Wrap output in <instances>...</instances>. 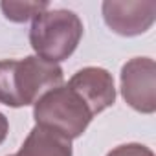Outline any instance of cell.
<instances>
[{
	"label": "cell",
	"mask_w": 156,
	"mask_h": 156,
	"mask_svg": "<svg viewBox=\"0 0 156 156\" xmlns=\"http://www.w3.org/2000/svg\"><path fill=\"white\" fill-rule=\"evenodd\" d=\"M105 24L121 37H136L151 30L156 20L154 0H105L101 6Z\"/></svg>",
	"instance_id": "5b68a950"
},
{
	"label": "cell",
	"mask_w": 156,
	"mask_h": 156,
	"mask_svg": "<svg viewBox=\"0 0 156 156\" xmlns=\"http://www.w3.org/2000/svg\"><path fill=\"white\" fill-rule=\"evenodd\" d=\"M62 68L37 55L0 61V103L20 108L35 105L48 90L62 85Z\"/></svg>",
	"instance_id": "6da1fadb"
},
{
	"label": "cell",
	"mask_w": 156,
	"mask_h": 156,
	"mask_svg": "<svg viewBox=\"0 0 156 156\" xmlns=\"http://www.w3.org/2000/svg\"><path fill=\"white\" fill-rule=\"evenodd\" d=\"M107 156H154V152L141 143H123L114 147Z\"/></svg>",
	"instance_id": "9c48e42d"
},
{
	"label": "cell",
	"mask_w": 156,
	"mask_h": 156,
	"mask_svg": "<svg viewBox=\"0 0 156 156\" xmlns=\"http://www.w3.org/2000/svg\"><path fill=\"white\" fill-rule=\"evenodd\" d=\"M121 96L141 114L156 110V62L151 57H134L121 66Z\"/></svg>",
	"instance_id": "277c9868"
},
{
	"label": "cell",
	"mask_w": 156,
	"mask_h": 156,
	"mask_svg": "<svg viewBox=\"0 0 156 156\" xmlns=\"http://www.w3.org/2000/svg\"><path fill=\"white\" fill-rule=\"evenodd\" d=\"M66 85L83 98L94 116L112 107L116 101L114 77L108 70L99 66H87L77 70Z\"/></svg>",
	"instance_id": "8992f818"
},
{
	"label": "cell",
	"mask_w": 156,
	"mask_h": 156,
	"mask_svg": "<svg viewBox=\"0 0 156 156\" xmlns=\"http://www.w3.org/2000/svg\"><path fill=\"white\" fill-rule=\"evenodd\" d=\"M15 156H73L72 140L51 129L35 125Z\"/></svg>",
	"instance_id": "52a82bcc"
},
{
	"label": "cell",
	"mask_w": 156,
	"mask_h": 156,
	"mask_svg": "<svg viewBox=\"0 0 156 156\" xmlns=\"http://www.w3.org/2000/svg\"><path fill=\"white\" fill-rule=\"evenodd\" d=\"M35 123L62 134L68 140L83 136L94 114L72 87L61 85L48 90L33 107Z\"/></svg>",
	"instance_id": "3957f363"
},
{
	"label": "cell",
	"mask_w": 156,
	"mask_h": 156,
	"mask_svg": "<svg viewBox=\"0 0 156 156\" xmlns=\"http://www.w3.org/2000/svg\"><path fill=\"white\" fill-rule=\"evenodd\" d=\"M83 22L70 9H46L33 19L30 42L37 57L48 62L66 61L83 39Z\"/></svg>",
	"instance_id": "7a4b0ae2"
},
{
	"label": "cell",
	"mask_w": 156,
	"mask_h": 156,
	"mask_svg": "<svg viewBox=\"0 0 156 156\" xmlns=\"http://www.w3.org/2000/svg\"><path fill=\"white\" fill-rule=\"evenodd\" d=\"M8 132H9V121H8V118L2 112H0V145L6 141Z\"/></svg>",
	"instance_id": "30bf717a"
},
{
	"label": "cell",
	"mask_w": 156,
	"mask_h": 156,
	"mask_svg": "<svg viewBox=\"0 0 156 156\" xmlns=\"http://www.w3.org/2000/svg\"><path fill=\"white\" fill-rule=\"evenodd\" d=\"M0 9H2L4 17L11 22L22 24L28 22L30 19H35L42 11L50 9V2H19V0H2L0 2Z\"/></svg>",
	"instance_id": "ba28073f"
},
{
	"label": "cell",
	"mask_w": 156,
	"mask_h": 156,
	"mask_svg": "<svg viewBox=\"0 0 156 156\" xmlns=\"http://www.w3.org/2000/svg\"><path fill=\"white\" fill-rule=\"evenodd\" d=\"M11 156H15V154H11Z\"/></svg>",
	"instance_id": "8fae6325"
}]
</instances>
